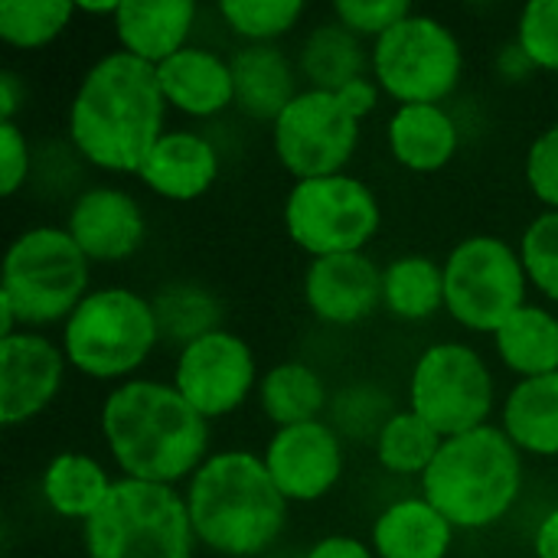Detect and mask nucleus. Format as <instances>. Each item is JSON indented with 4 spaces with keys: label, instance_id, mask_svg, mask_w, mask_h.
<instances>
[{
    "label": "nucleus",
    "instance_id": "1",
    "mask_svg": "<svg viewBox=\"0 0 558 558\" xmlns=\"http://www.w3.org/2000/svg\"><path fill=\"white\" fill-rule=\"evenodd\" d=\"M163 108L157 65L121 49L98 59L82 78L69 108V134L95 167L137 173L163 137Z\"/></svg>",
    "mask_w": 558,
    "mask_h": 558
},
{
    "label": "nucleus",
    "instance_id": "2",
    "mask_svg": "<svg viewBox=\"0 0 558 558\" xmlns=\"http://www.w3.org/2000/svg\"><path fill=\"white\" fill-rule=\"evenodd\" d=\"M101 432L111 458L131 481L173 484L206 461L209 422L177 392V386L131 379L101 409Z\"/></svg>",
    "mask_w": 558,
    "mask_h": 558
},
{
    "label": "nucleus",
    "instance_id": "3",
    "mask_svg": "<svg viewBox=\"0 0 558 558\" xmlns=\"http://www.w3.org/2000/svg\"><path fill=\"white\" fill-rule=\"evenodd\" d=\"M190 523L199 543L219 556H258L288 520V500L275 487L265 461L245 451L213 454L186 494Z\"/></svg>",
    "mask_w": 558,
    "mask_h": 558
},
{
    "label": "nucleus",
    "instance_id": "4",
    "mask_svg": "<svg viewBox=\"0 0 558 558\" xmlns=\"http://www.w3.org/2000/svg\"><path fill=\"white\" fill-rule=\"evenodd\" d=\"M520 448L490 425L448 438L422 477L425 500L458 530L497 523L520 497Z\"/></svg>",
    "mask_w": 558,
    "mask_h": 558
},
{
    "label": "nucleus",
    "instance_id": "5",
    "mask_svg": "<svg viewBox=\"0 0 558 558\" xmlns=\"http://www.w3.org/2000/svg\"><path fill=\"white\" fill-rule=\"evenodd\" d=\"M193 523L186 500L167 484L114 481L85 523L88 558H190Z\"/></svg>",
    "mask_w": 558,
    "mask_h": 558
},
{
    "label": "nucleus",
    "instance_id": "6",
    "mask_svg": "<svg viewBox=\"0 0 558 558\" xmlns=\"http://www.w3.org/2000/svg\"><path fill=\"white\" fill-rule=\"evenodd\" d=\"M88 258L65 229L36 226L23 232L3 262L0 298L13 307L20 324L69 320L88 298Z\"/></svg>",
    "mask_w": 558,
    "mask_h": 558
},
{
    "label": "nucleus",
    "instance_id": "7",
    "mask_svg": "<svg viewBox=\"0 0 558 558\" xmlns=\"http://www.w3.org/2000/svg\"><path fill=\"white\" fill-rule=\"evenodd\" d=\"M160 337L154 304L128 288L88 294L65 320V360L92 379L134 373Z\"/></svg>",
    "mask_w": 558,
    "mask_h": 558
},
{
    "label": "nucleus",
    "instance_id": "8",
    "mask_svg": "<svg viewBox=\"0 0 558 558\" xmlns=\"http://www.w3.org/2000/svg\"><path fill=\"white\" fill-rule=\"evenodd\" d=\"M523 258L494 235L464 239L445 262L448 314L481 333H497L523 304Z\"/></svg>",
    "mask_w": 558,
    "mask_h": 558
},
{
    "label": "nucleus",
    "instance_id": "9",
    "mask_svg": "<svg viewBox=\"0 0 558 558\" xmlns=\"http://www.w3.org/2000/svg\"><path fill=\"white\" fill-rule=\"evenodd\" d=\"M288 235L314 258L363 252L379 229V203L356 177L298 180L284 203Z\"/></svg>",
    "mask_w": 558,
    "mask_h": 558
},
{
    "label": "nucleus",
    "instance_id": "10",
    "mask_svg": "<svg viewBox=\"0 0 558 558\" xmlns=\"http://www.w3.org/2000/svg\"><path fill=\"white\" fill-rule=\"evenodd\" d=\"M373 69L402 105H438L461 78V46L441 20L412 13L376 39Z\"/></svg>",
    "mask_w": 558,
    "mask_h": 558
},
{
    "label": "nucleus",
    "instance_id": "11",
    "mask_svg": "<svg viewBox=\"0 0 558 558\" xmlns=\"http://www.w3.org/2000/svg\"><path fill=\"white\" fill-rule=\"evenodd\" d=\"M409 399L412 412L448 441L487 425L494 409V379L471 347L438 343L415 363Z\"/></svg>",
    "mask_w": 558,
    "mask_h": 558
},
{
    "label": "nucleus",
    "instance_id": "12",
    "mask_svg": "<svg viewBox=\"0 0 558 558\" xmlns=\"http://www.w3.org/2000/svg\"><path fill=\"white\" fill-rule=\"evenodd\" d=\"M360 141V118L337 92H298L275 121V154L298 180H320L343 170Z\"/></svg>",
    "mask_w": 558,
    "mask_h": 558
},
{
    "label": "nucleus",
    "instance_id": "13",
    "mask_svg": "<svg viewBox=\"0 0 558 558\" xmlns=\"http://www.w3.org/2000/svg\"><path fill=\"white\" fill-rule=\"evenodd\" d=\"M173 386L206 422L229 415L255 386V356L242 337L213 330L183 347Z\"/></svg>",
    "mask_w": 558,
    "mask_h": 558
},
{
    "label": "nucleus",
    "instance_id": "14",
    "mask_svg": "<svg viewBox=\"0 0 558 558\" xmlns=\"http://www.w3.org/2000/svg\"><path fill=\"white\" fill-rule=\"evenodd\" d=\"M265 468L284 500H320L343 474L340 438L324 422L278 428L268 445Z\"/></svg>",
    "mask_w": 558,
    "mask_h": 558
},
{
    "label": "nucleus",
    "instance_id": "15",
    "mask_svg": "<svg viewBox=\"0 0 558 558\" xmlns=\"http://www.w3.org/2000/svg\"><path fill=\"white\" fill-rule=\"evenodd\" d=\"M65 353L43 333L0 340V422L20 425L39 415L59 392Z\"/></svg>",
    "mask_w": 558,
    "mask_h": 558
},
{
    "label": "nucleus",
    "instance_id": "16",
    "mask_svg": "<svg viewBox=\"0 0 558 558\" xmlns=\"http://www.w3.org/2000/svg\"><path fill=\"white\" fill-rule=\"evenodd\" d=\"M304 298L320 320L356 324L383 301V271L363 252L314 258L304 275Z\"/></svg>",
    "mask_w": 558,
    "mask_h": 558
},
{
    "label": "nucleus",
    "instance_id": "17",
    "mask_svg": "<svg viewBox=\"0 0 558 558\" xmlns=\"http://www.w3.org/2000/svg\"><path fill=\"white\" fill-rule=\"evenodd\" d=\"M65 232L88 262H121L141 248L144 216L128 193L98 186L72 203Z\"/></svg>",
    "mask_w": 558,
    "mask_h": 558
},
{
    "label": "nucleus",
    "instance_id": "18",
    "mask_svg": "<svg viewBox=\"0 0 558 558\" xmlns=\"http://www.w3.org/2000/svg\"><path fill=\"white\" fill-rule=\"evenodd\" d=\"M157 78L167 105L193 118L219 114L235 101L232 65L206 49H193V46L180 49L177 56L157 65Z\"/></svg>",
    "mask_w": 558,
    "mask_h": 558
},
{
    "label": "nucleus",
    "instance_id": "19",
    "mask_svg": "<svg viewBox=\"0 0 558 558\" xmlns=\"http://www.w3.org/2000/svg\"><path fill=\"white\" fill-rule=\"evenodd\" d=\"M193 16L196 7L190 0H121L114 13V29L124 52L141 62L160 65L186 49L183 43Z\"/></svg>",
    "mask_w": 558,
    "mask_h": 558
},
{
    "label": "nucleus",
    "instance_id": "20",
    "mask_svg": "<svg viewBox=\"0 0 558 558\" xmlns=\"http://www.w3.org/2000/svg\"><path fill=\"white\" fill-rule=\"evenodd\" d=\"M216 170L219 160L206 137L190 131H170L154 144L137 177L167 199H196L213 186Z\"/></svg>",
    "mask_w": 558,
    "mask_h": 558
},
{
    "label": "nucleus",
    "instance_id": "21",
    "mask_svg": "<svg viewBox=\"0 0 558 558\" xmlns=\"http://www.w3.org/2000/svg\"><path fill=\"white\" fill-rule=\"evenodd\" d=\"M229 65L235 82V105L258 121H278V114L298 98L291 65L271 43H252L239 49Z\"/></svg>",
    "mask_w": 558,
    "mask_h": 558
},
{
    "label": "nucleus",
    "instance_id": "22",
    "mask_svg": "<svg viewBox=\"0 0 558 558\" xmlns=\"http://www.w3.org/2000/svg\"><path fill=\"white\" fill-rule=\"evenodd\" d=\"M392 157L418 173L441 170L458 150V128L441 105H402L389 121Z\"/></svg>",
    "mask_w": 558,
    "mask_h": 558
},
{
    "label": "nucleus",
    "instance_id": "23",
    "mask_svg": "<svg viewBox=\"0 0 558 558\" xmlns=\"http://www.w3.org/2000/svg\"><path fill=\"white\" fill-rule=\"evenodd\" d=\"M454 526L422 497L392 504L373 526L379 558H445Z\"/></svg>",
    "mask_w": 558,
    "mask_h": 558
},
{
    "label": "nucleus",
    "instance_id": "24",
    "mask_svg": "<svg viewBox=\"0 0 558 558\" xmlns=\"http://www.w3.org/2000/svg\"><path fill=\"white\" fill-rule=\"evenodd\" d=\"M504 432L520 451L558 454V373L523 379L504 405Z\"/></svg>",
    "mask_w": 558,
    "mask_h": 558
},
{
    "label": "nucleus",
    "instance_id": "25",
    "mask_svg": "<svg viewBox=\"0 0 558 558\" xmlns=\"http://www.w3.org/2000/svg\"><path fill=\"white\" fill-rule=\"evenodd\" d=\"M500 360L523 379L558 373V320L543 307H520L497 333Z\"/></svg>",
    "mask_w": 558,
    "mask_h": 558
},
{
    "label": "nucleus",
    "instance_id": "26",
    "mask_svg": "<svg viewBox=\"0 0 558 558\" xmlns=\"http://www.w3.org/2000/svg\"><path fill=\"white\" fill-rule=\"evenodd\" d=\"M111 481L101 471L98 461H92L88 454H59L43 477V497L46 504L69 520H82L88 523L95 517V510L105 504V497L111 494Z\"/></svg>",
    "mask_w": 558,
    "mask_h": 558
},
{
    "label": "nucleus",
    "instance_id": "27",
    "mask_svg": "<svg viewBox=\"0 0 558 558\" xmlns=\"http://www.w3.org/2000/svg\"><path fill=\"white\" fill-rule=\"evenodd\" d=\"M383 301L402 320H425L445 304V268L425 255H405L383 271Z\"/></svg>",
    "mask_w": 558,
    "mask_h": 558
},
{
    "label": "nucleus",
    "instance_id": "28",
    "mask_svg": "<svg viewBox=\"0 0 558 558\" xmlns=\"http://www.w3.org/2000/svg\"><path fill=\"white\" fill-rule=\"evenodd\" d=\"M327 392L320 376L304 363H281L262 379V409L278 428L317 422Z\"/></svg>",
    "mask_w": 558,
    "mask_h": 558
},
{
    "label": "nucleus",
    "instance_id": "29",
    "mask_svg": "<svg viewBox=\"0 0 558 558\" xmlns=\"http://www.w3.org/2000/svg\"><path fill=\"white\" fill-rule=\"evenodd\" d=\"M301 65H304V75L314 82V88L340 92L350 82L363 78L366 59H363V46H360L356 33H350L347 26L327 23L307 36Z\"/></svg>",
    "mask_w": 558,
    "mask_h": 558
},
{
    "label": "nucleus",
    "instance_id": "30",
    "mask_svg": "<svg viewBox=\"0 0 558 558\" xmlns=\"http://www.w3.org/2000/svg\"><path fill=\"white\" fill-rule=\"evenodd\" d=\"M441 445H445V438L409 409V412L392 415L383 425L376 454H379V464L392 474H422L425 477V471L438 458Z\"/></svg>",
    "mask_w": 558,
    "mask_h": 558
},
{
    "label": "nucleus",
    "instance_id": "31",
    "mask_svg": "<svg viewBox=\"0 0 558 558\" xmlns=\"http://www.w3.org/2000/svg\"><path fill=\"white\" fill-rule=\"evenodd\" d=\"M75 3L69 0H7L0 3V39L20 49L52 43L72 20Z\"/></svg>",
    "mask_w": 558,
    "mask_h": 558
},
{
    "label": "nucleus",
    "instance_id": "32",
    "mask_svg": "<svg viewBox=\"0 0 558 558\" xmlns=\"http://www.w3.org/2000/svg\"><path fill=\"white\" fill-rule=\"evenodd\" d=\"M154 314H157V327L160 337L167 340H183V347L196 343L199 337L216 330L219 320V307L209 294H203L199 288H167L157 301H154Z\"/></svg>",
    "mask_w": 558,
    "mask_h": 558
},
{
    "label": "nucleus",
    "instance_id": "33",
    "mask_svg": "<svg viewBox=\"0 0 558 558\" xmlns=\"http://www.w3.org/2000/svg\"><path fill=\"white\" fill-rule=\"evenodd\" d=\"M219 13L232 33L245 36L248 43H268L288 33L301 20L304 3L301 0H226Z\"/></svg>",
    "mask_w": 558,
    "mask_h": 558
},
{
    "label": "nucleus",
    "instance_id": "34",
    "mask_svg": "<svg viewBox=\"0 0 558 558\" xmlns=\"http://www.w3.org/2000/svg\"><path fill=\"white\" fill-rule=\"evenodd\" d=\"M523 268L526 278L546 294L558 301V213H543L526 232H523Z\"/></svg>",
    "mask_w": 558,
    "mask_h": 558
},
{
    "label": "nucleus",
    "instance_id": "35",
    "mask_svg": "<svg viewBox=\"0 0 558 558\" xmlns=\"http://www.w3.org/2000/svg\"><path fill=\"white\" fill-rule=\"evenodd\" d=\"M517 46L536 69L558 72V0H533L523 7Z\"/></svg>",
    "mask_w": 558,
    "mask_h": 558
},
{
    "label": "nucleus",
    "instance_id": "36",
    "mask_svg": "<svg viewBox=\"0 0 558 558\" xmlns=\"http://www.w3.org/2000/svg\"><path fill=\"white\" fill-rule=\"evenodd\" d=\"M333 13L350 33H369L379 39L405 16H412V7L409 0H337Z\"/></svg>",
    "mask_w": 558,
    "mask_h": 558
},
{
    "label": "nucleus",
    "instance_id": "37",
    "mask_svg": "<svg viewBox=\"0 0 558 558\" xmlns=\"http://www.w3.org/2000/svg\"><path fill=\"white\" fill-rule=\"evenodd\" d=\"M526 180L533 193L558 213V124L533 141L526 157Z\"/></svg>",
    "mask_w": 558,
    "mask_h": 558
},
{
    "label": "nucleus",
    "instance_id": "38",
    "mask_svg": "<svg viewBox=\"0 0 558 558\" xmlns=\"http://www.w3.org/2000/svg\"><path fill=\"white\" fill-rule=\"evenodd\" d=\"M29 170V150L26 137L16 128V121H0V193L13 196Z\"/></svg>",
    "mask_w": 558,
    "mask_h": 558
},
{
    "label": "nucleus",
    "instance_id": "39",
    "mask_svg": "<svg viewBox=\"0 0 558 558\" xmlns=\"http://www.w3.org/2000/svg\"><path fill=\"white\" fill-rule=\"evenodd\" d=\"M307 558H373L369 556V549L360 543V539H353V536H327V539H320Z\"/></svg>",
    "mask_w": 558,
    "mask_h": 558
},
{
    "label": "nucleus",
    "instance_id": "40",
    "mask_svg": "<svg viewBox=\"0 0 558 558\" xmlns=\"http://www.w3.org/2000/svg\"><path fill=\"white\" fill-rule=\"evenodd\" d=\"M337 95H340V101H343L356 118H363V114H369V111L376 108V85H373L369 78H356V82H350L347 88H340Z\"/></svg>",
    "mask_w": 558,
    "mask_h": 558
},
{
    "label": "nucleus",
    "instance_id": "41",
    "mask_svg": "<svg viewBox=\"0 0 558 558\" xmlns=\"http://www.w3.org/2000/svg\"><path fill=\"white\" fill-rule=\"evenodd\" d=\"M20 108V78L13 72L0 75V121H13Z\"/></svg>",
    "mask_w": 558,
    "mask_h": 558
},
{
    "label": "nucleus",
    "instance_id": "42",
    "mask_svg": "<svg viewBox=\"0 0 558 558\" xmlns=\"http://www.w3.org/2000/svg\"><path fill=\"white\" fill-rule=\"evenodd\" d=\"M536 556L558 558V510H553L536 533Z\"/></svg>",
    "mask_w": 558,
    "mask_h": 558
}]
</instances>
